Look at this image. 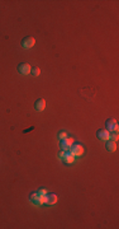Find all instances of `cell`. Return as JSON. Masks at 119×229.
I'll return each mask as SVG.
<instances>
[{"mask_svg": "<svg viewBox=\"0 0 119 229\" xmlns=\"http://www.w3.org/2000/svg\"><path fill=\"white\" fill-rule=\"evenodd\" d=\"M105 127L108 130L109 132L112 131H118V122L115 118H108V120L105 121Z\"/></svg>", "mask_w": 119, "mask_h": 229, "instance_id": "6da1fadb", "label": "cell"}, {"mask_svg": "<svg viewBox=\"0 0 119 229\" xmlns=\"http://www.w3.org/2000/svg\"><path fill=\"white\" fill-rule=\"evenodd\" d=\"M70 149H71V154L74 155V156H80V155H82V153H84V148H82V145H81V144H79V143L72 144Z\"/></svg>", "mask_w": 119, "mask_h": 229, "instance_id": "7a4b0ae2", "label": "cell"}, {"mask_svg": "<svg viewBox=\"0 0 119 229\" xmlns=\"http://www.w3.org/2000/svg\"><path fill=\"white\" fill-rule=\"evenodd\" d=\"M72 137H65V139H61L60 141V147L61 149H62L63 151H67V150H70V148H71V145H72Z\"/></svg>", "mask_w": 119, "mask_h": 229, "instance_id": "3957f363", "label": "cell"}, {"mask_svg": "<svg viewBox=\"0 0 119 229\" xmlns=\"http://www.w3.org/2000/svg\"><path fill=\"white\" fill-rule=\"evenodd\" d=\"M34 45H36V40L32 36H27L22 40V46L24 48H32Z\"/></svg>", "mask_w": 119, "mask_h": 229, "instance_id": "277c9868", "label": "cell"}, {"mask_svg": "<svg viewBox=\"0 0 119 229\" xmlns=\"http://www.w3.org/2000/svg\"><path fill=\"white\" fill-rule=\"evenodd\" d=\"M18 71L20 73L23 75H28L30 73V65L27 64V63H22L18 65Z\"/></svg>", "mask_w": 119, "mask_h": 229, "instance_id": "5b68a950", "label": "cell"}, {"mask_svg": "<svg viewBox=\"0 0 119 229\" xmlns=\"http://www.w3.org/2000/svg\"><path fill=\"white\" fill-rule=\"evenodd\" d=\"M109 135H110V132L106 129H99L96 131V136L100 140H109Z\"/></svg>", "mask_w": 119, "mask_h": 229, "instance_id": "8992f818", "label": "cell"}, {"mask_svg": "<svg viewBox=\"0 0 119 229\" xmlns=\"http://www.w3.org/2000/svg\"><path fill=\"white\" fill-rule=\"evenodd\" d=\"M57 195L56 193H47L46 195V204L47 205H55L57 202Z\"/></svg>", "mask_w": 119, "mask_h": 229, "instance_id": "52a82bcc", "label": "cell"}, {"mask_svg": "<svg viewBox=\"0 0 119 229\" xmlns=\"http://www.w3.org/2000/svg\"><path fill=\"white\" fill-rule=\"evenodd\" d=\"M34 108H36L38 112H41V111H43L46 108V101L43 98H38L36 103H34Z\"/></svg>", "mask_w": 119, "mask_h": 229, "instance_id": "ba28073f", "label": "cell"}, {"mask_svg": "<svg viewBox=\"0 0 119 229\" xmlns=\"http://www.w3.org/2000/svg\"><path fill=\"white\" fill-rule=\"evenodd\" d=\"M62 160L65 163H68V164H71V163H74V155L71 154V153H63V156H62Z\"/></svg>", "mask_w": 119, "mask_h": 229, "instance_id": "9c48e42d", "label": "cell"}, {"mask_svg": "<svg viewBox=\"0 0 119 229\" xmlns=\"http://www.w3.org/2000/svg\"><path fill=\"white\" fill-rule=\"evenodd\" d=\"M106 150L108 151H115L117 150V143L113 140H109L106 143Z\"/></svg>", "mask_w": 119, "mask_h": 229, "instance_id": "30bf717a", "label": "cell"}, {"mask_svg": "<svg viewBox=\"0 0 119 229\" xmlns=\"http://www.w3.org/2000/svg\"><path fill=\"white\" fill-rule=\"evenodd\" d=\"M38 196H39V193L38 192H32L29 195V200L33 202L34 205H37V201H38Z\"/></svg>", "mask_w": 119, "mask_h": 229, "instance_id": "8fae6325", "label": "cell"}, {"mask_svg": "<svg viewBox=\"0 0 119 229\" xmlns=\"http://www.w3.org/2000/svg\"><path fill=\"white\" fill-rule=\"evenodd\" d=\"M30 74H32L33 76H38L41 74V69L38 66H32L30 68Z\"/></svg>", "mask_w": 119, "mask_h": 229, "instance_id": "7c38bea8", "label": "cell"}, {"mask_svg": "<svg viewBox=\"0 0 119 229\" xmlns=\"http://www.w3.org/2000/svg\"><path fill=\"white\" fill-rule=\"evenodd\" d=\"M60 139H65V137H67V134L65 132V131H62V132H60Z\"/></svg>", "mask_w": 119, "mask_h": 229, "instance_id": "4fadbf2b", "label": "cell"}, {"mask_svg": "<svg viewBox=\"0 0 119 229\" xmlns=\"http://www.w3.org/2000/svg\"><path fill=\"white\" fill-rule=\"evenodd\" d=\"M38 193H39V195H47V190H44V188H41L39 191H38Z\"/></svg>", "mask_w": 119, "mask_h": 229, "instance_id": "5bb4252c", "label": "cell"}, {"mask_svg": "<svg viewBox=\"0 0 119 229\" xmlns=\"http://www.w3.org/2000/svg\"><path fill=\"white\" fill-rule=\"evenodd\" d=\"M63 153H65L63 150H62V151H60V153H58V158H61V159H62V156H63Z\"/></svg>", "mask_w": 119, "mask_h": 229, "instance_id": "9a60e30c", "label": "cell"}]
</instances>
